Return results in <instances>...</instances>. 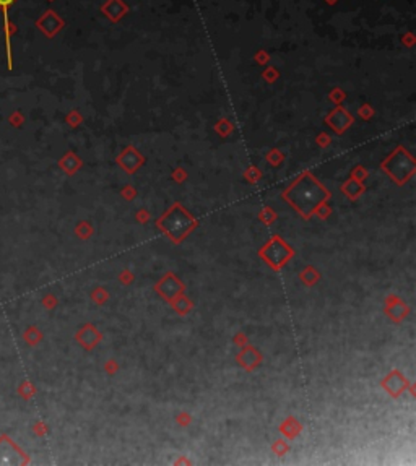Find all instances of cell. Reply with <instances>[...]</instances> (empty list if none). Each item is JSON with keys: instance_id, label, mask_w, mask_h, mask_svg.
<instances>
[{"instance_id": "6da1fadb", "label": "cell", "mask_w": 416, "mask_h": 466, "mask_svg": "<svg viewBox=\"0 0 416 466\" xmlns=\"http://www.w3.org/2000/svg\"><path fill=\"white\" fill-rule=\"evenodd\" d=\"M286 198L293 203L298 210H314L319 203H322L327 198V190L314 179L311 174H303L296 182L289 187V190L284 193Z\"/></svg>"}, {"instance_id": "7a4b0ae2", "label": "cell", "mask_w": 416, "mask_h": 466, "mask_svg": "<svg viewBox=\"0 0 416 466\" xmlns=\"http://www.w3.org/2000/svg\"><path fill=\"white\" fill-rule=\"evenodd\" d=\"M384 169L395 181H405L406 177L413 174L415 163L413 158L403 148H397V151L384 163Z\"/></svg>"}, {"instance_id": "3957f363", "label": "cell", "mask_w": 416, "mask_h": 466, "mask_svg": "<svg viewBox=\"0 0 416 466\" xmlns=\"http://www.w3.org/2000/svg\"><path fill=\"white\" fill-rule=\"evenodd\" d=\"M15 3V0H0V10L3 12V28H5V49H7V64L12 69V44H10V36H12V25L10 18H8V10Z\"/></svg>"}, {"instance_id": "277c9868", "label": "cell", "mask_w": 416, "mask_h": 466, "mask_svg": "<svg viewBox=\"0 0 416 466\" xmlns=\"http://www.w3.org/2000/svg\"><path fill=\"white\" fill-rule=\"evenodd\" d=\"M351 122H353V119L350 117V114H348L346 111H343L341 108L335 109L330 115H328V124H330L332 127L335 129L337 133L345 132V129H346Z\"/></svg>"}, {"instance_id": "5b68a950", "label": "cell", "mask_w": 416, "mask_h": 466, "mask_svg": "<svg viewBox=\"0 0 416 466\" xmlns=\"http://www.w3.org/2000/svg\"><path fill=\"white\" fill-rule=\"evenodd\" d=\"M101 10H103L106 13V17H109L113 21H119L120 18L127 13V5H125L122 0H108Z\"/></svg>"}, {"instance_id": "8992f818", "label": "cell", "mask_w": 416, "mask_h": 466, "mask_svg": "<svg viewBox=\"0 0 416 466\" xmlns=\"http://www.w3.org/2000/svg\"><path fill=\"white\" fill-rule=\"evenodd\" d=\"M120 164H122L124 168H127V171L129 172H132V171H135V168L138 166L140 163H142V158L138 156L137 153H135V149L133 148H127L125 151L122 153V156H120Z\"/></svg>"}, {"instance_id": "52a82bcc", "label": "cell", "mask_w": 416, "mask_h": 466, "mask_svg": "<svg viewBox=\"0 0 416 466\" xmlns=\"http://www.w3.org/2000/svg\"><path fill=\"white\" fill-rule=\"evenodd\" d=\"M264 78H267V81H270V83H272V81H275V80L278 78V72L275 70L273 67H268V69L264 72Z\"/></svg>"}, {"instance_id": "ba28073f", "label": "cell", "mask_w": 416, "mask_h": 466, "mask_svg": "<svg viewBox=\"0 0 416 466\" xmlns=\"http://www.w3.org/2000/svg\"><path fill=\"white\" fill-rule=\"evenodd\" d=\"M267 60H268V54L265 51H259L257 54H255V62H259L260 65L265 64Z\"/></svg>"}, {"instance_id": "9c48e42d", "label": "cell", "mask_w": 416, "mask_h": 466, "mask_svg": "<svg viewBox=\"0 0 416 466\" xmlns=\"http://www.w3.org/2000/svg\"><path fill=\"white\" fill-rule=\"evenodd\" d=\"M401 42L406 44V46H413L415 44V36L411 35V33H408V35H405L403 37H401Z\"/></svg>"}, {"instance_id": "30bf717a", "label": "cell", "mask_w": 416, "mask_h": 466, "mask_svg": "<svg viewBox=\"0 0 416 466\" xmlns=\"http://www.w3.org/2000/svg\"><path fill=\"white\" fill-rule=\"evenodd\" d=\"M327 2H328V3H330V5H332V3H335L337 0H327Z\"/></svg>"}]
</instances>
